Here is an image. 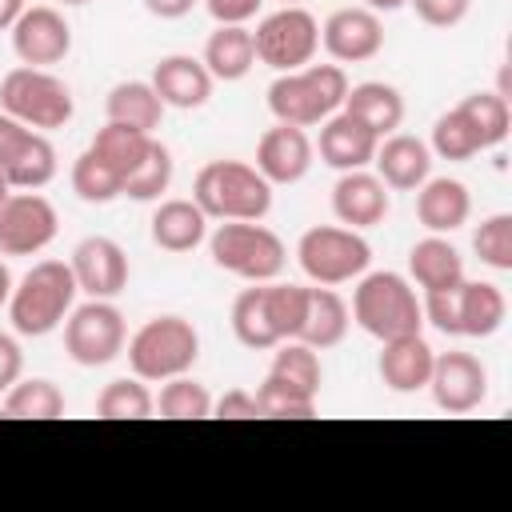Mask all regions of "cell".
I'll return each mask as SVG.
<instances>
[{
	"label": "cell",
	"mask_w": 512,
	"mask_h": 512,
	"mask_svg": "<svg viewBox=\"0 0 512 512\" xmlns=\"http://www.w3.org/2000/svg\"><path fill=\"white\" fill-rule=\"evenodd\" d=\"M20 372H24V352H20V344H16L8 332H0V396L20 380Z\"/></svg>",
	"instance_id": "47"
},
{
	"label": "cell",
	"mask_w": 512,
	"mask_h": 512,
	"mask_svg": "<svg viewBox=\"0 0 512 512\" xmlns=\"http://www.w3.org/2000/svg\"><path fill=\"white\" fill-rule=\"evenodd\" d=\"M204 68L212 72V80H244L256 64V44L252 32L244 24H216V32L204 44Z\"/></svg>",
	"instance_id": "29"
},
{
	"label": "cell",
	"mask_w": 512,
	"mask_h": 512,
	"mask_svg": "<svg viewBox=\"0 0 512 512\" xmlns=\"http://www.w3.org/2000/svg\"><path fill=\"white\" fill-rule=\"evenodd\" d=\"M312 156H316V148H312L308 132L296 128V124H280V120H276V124L260 136V144H256V172H260L272 188H276V184H296V180L308 176Z\"/></svg>",
	"instance_id": "18"
},
{
	"label": "cell",
	"mask_w": 512,
	"mask_h": 512,
	"mask_svg": "<svg viewBox=\"0 0 512 512\" xmlns=\"http://www.w3.org/2000/svg\"><path fill=\"white\" fill-rule=\"evenodd\" d=\"M196 4H200V0H144V8H148L152 16H160V20H180V16H188Z\"/></svg>",
	"instance_id": "48"
},
{
	"label": "cell",
	"mask_w": 512,
	"mask_h": 512,
	"mask_svg": "<svg viewBox=\"0 0 512 512\" xmlns=\"http://www.w3.org/2000/svg\"><path fill=\"white\" fill-rule=\"evenodd\" d=\"M348 324H352V312L344 304V296L336 288H308V308H304V324H300V336L308 348L324 352V348H336L344 336H348Z\"/></svg>",
	"instance_id": "25"
},
{
	"label": "cell",
	"mask_w": 512,
	"mask_h": 512,
	"mask_svg": "<svg viewBox=\"0 0 512 512\" xmlns=\"http://www.w3.org/2000/svg\"><path fill=\"white\" fill-rule=\"evenodd\" d=\"M376 176L388 184V192H416L432 176V148L420 136L392 132L376 144Z\"/></svg>",
	"instance_id": "22"
},
{
	"label": "cell",
	"mask_w": 512,
	"mask_h": 512,
	"mask_svg": "<svg viewBox=\"0 0 512 512\" xmlns=\"http://www.w3.org/2000/svg\"><path fill=\"white\" fill-rule=\"evenodd\" d=\"M408 4L428 28H456L472 8V0H408Z\"/></svg>",
	"instance_id": "43"
},
{
	"label": "cell",
	"mask_w": 512,
	"mask_h": 512,
	"mask_svg": "<svg viewBox=\"0 0 512 512\" xmlns=\"http://www.w3.org/2000/svg\"><path fill=\"white\" fill-rule=\"evenodd\" d=\"M60 4H88V0H60Z\"/></svg>",
	"instance_id": "53"
},
{
	"label": "cell",
	"mask_w": 512,
	"mask_h": 512,
	"mask_svg": "<svg viewBox=\"0 0 512 512\" xmlns=\"http://www.w3.org/2000/svg\"><path fill=\"white\" fill-rule=\"evenodd\" d=\"M4 416L12 420H56L64 416V392L44 376H20L4 392Z\"/></svg>",
	"instance_id": "33"
},
{
	"label": "cell",
	"mask_w": 512,
	"mask_h": 512,
	"mask_svg": "<svg viewBox=\"0 0 512 512\" xmlns=\"http://www.w3.org/2000/svg\"><path fill=\"white\" fill-rule=\"evenodd\" d=\"M408 0H364V8H372V12H396V8H404Z\"/></svg>",
	"instance_id": "51"
},
{
	"label": "cell",
	"mask_w": 512,
	"mask_h": 512,
	"mask_svg": "<svg viewBox=\"0 0 512 512\" xmlns=\"http://www.w3.org/2000/svg\"><path fill=\"white\" fill-rule=\"evenodd\" d=\"M344 96H348V76L340 64H304L296 72H280L268 84V112L280 124L316 128L344 108Z\"/></svg>",
	"instance_id": "3"
},
{
	"label": "cell",
	"mask_w": 512,
	"mask_h": 512,
	"mask_svg": "<svg viewBox=\"0 0 512 512\" xmlns=\"http://www.w3.org/2000/svg\"><path fill=\"white\" fill-rule=\"evenodd\" d=\"M320 44L336 64H360L372 60L384 48V24L380 12L352 4V8H336L324 24H320Z\"/></svg>",
	"instance_id": "16"
},
{
	"label": "cell",
	"mask_w": 512,
	"mask_h": 512,
	"mask_svg": "<svg viewBox=\"0 0 512 512\" xmlns=\"http://www.w3.org/2000/svg\"><path fill=\"white\" fill-rule=\"evenodd\" d=\"M264 308L280 340H296L308 308V288L304 284H284V280H264Z\"/></svg>",
	"instance_id": "40"
},
{
	"label": "cell",
	"mask_w": 512,
	"mask_h": 512,
	"mask_svg": "<svg viewBox=\"0 0 512 512\" xmlns=\"http://www.w3.org/2000/svg\"><path fill=\"white\" fill-rule=\"evenodd\" d=\"M128 344L124 312L112 300H88L68 312L64 320V352L80 368H104L112 364Z\"/></svg>",
	"instance_id": "11"
},
{
	"label": "cell",
	"mask_w": 512,
	"mask_h": 512,
	"mask_svg": "<svg viewBox=\"0 0 512 512\" xmlns=\"http://www.w3.org/2000/svg\"><path fill=\"white\" fill-rule=\"evenodd\" d=\"M60 232V216L48 196L16 192L0 204V256H36Z\"/></svg>",
	"instance_id": "12"
},
{
	"label": "cell",
	"mask_w": 512,
	"mask_h": 512,
	"mask_svg": "<svg viewBox=\"0 0 512 512\" xmlns=\"http://www.w3.org/2000/svg\"><path fill=\"white\" fill-rule=\"evenodd\" d=\"M376 144H380V136L372 132V128H364L352 112H332L324 124H320V136H316V152H320V160L328 164V168H336V172H352V168H368L372 164V156H376Z\"/></svg>",
	"instance_id": "20"
},
{
	"label": "cell",
	"mask_w": 512,
	"mask_h": 512,
	"mask_svg": "<svg viewBox=\"0 0 512 512\" xmlns=\"http://www.w3.org/2000/svg\"><path fill=\"white\" fill-rule=\"evenodd\" d=\"M152 412H156V396L148 392V380L140 376L108 380L96 396V416L104 420H148Z\"/></svg>",
	"instance_id": "35"
},
{
	"label": "cell",
	"mask_w": 512,
	"mask_h": 512,
	"mask_svg": "<svg viewBox=\"0 0 512 512\" xmlns=\"http://www.w3.org/2000/svg\"><path fill=\"white\" fill-rule=\"evenodd\" d=\"M428 392L440 412L448 416H468L488 400V368L472 352H436Z\"/></svg>",
	"instance_id": "13"
},
{
	"label": "cell",
	"mask_w": 512,
	"mask_h": 512,
	"mask_svg": "<svg viewBox=\"0 0 512 512\" xmlns=\"http://www.w3.org/2000/svg\"><path fill=\"white\" fill-rule=\"evenodd\" d=\"M472 216V196L464 188V180H452V176H428L420 188H416V220L436 232V236H448L456 228H464Z\"/></svg>",
	"instance_id": "23"
},
{
	"label": "cell",
	"mask_w": 512,
	"mask_h": 512,
	"mask_svg": "<svg viewBox=\"0 0 512 512\" xmlns=\"http://www.w3.org/2000/svg\"><path fill=\"white\" fill-rule=\"evenodd\" d=\"M252 44H256V60L268 64L272 72H296L312 64L320 48V20L304 4H280L256 24Z\"/></svg>",
	"instance_id": "10"
},
{
	"label": "cell",
	"mask_w": 512,
	"mask_h": 512,
	"mask_svg": "<svg viewBox=\"0 0 512 512\" xmlns=\"http://www.w3.org/2000/svg\"><path fill=\"white\" fill-rule=\"evenodd\" d=\"M72 192L84 204H112L116 196H124V176L104 156H96L92 148H84L72 160Z\"/></svg>",
	"instance_id": "36"
},
{
	"label": "cell",
	"mask_w": 512,
	"mask_h": 512,
	"mask_svg": "<svg viewBox=\"0 0 512 512\" xmlns=\"http://www.w3.org/2000/svg\"><path fill=\"white\" fill-rule=\"evenodd\" d=\"M104 112H108L112 124H128V128H140V132H156L160 120H164V100L156 96L152 80H120V84L108 88Z\"/></svg>",
	"instance_id": "30"
},
{
	"label": "cell",
	"mask_w": 512,
	"mask_h": 512,
	"mask_svg": "<svg viewBox=\"0 0 512 512\" xmlns=\"http://www.w3.org/2000/svg\"><path fill=\"white\" fill-rule=\"evenodd\" d=\"M12 32V52L28 68H52L72 52V28L64 12L52 4H32L20 12V20L8 28Z\"/></svg>",
	"instance_id": "14"
},
{
	"label": "cell",
	"mask_w": 512,
	"mask_h": 512,
	"mask_svg": "<svg viewBox=\"0 0 512 512\" xmlns=\"http://www.w3.org/2000/svg\"><path fill=\"white\" fill-rule=\"evenodd\" d=\"M4 176L16 192H40L56 176V148H52L48 132H32L24 140V148L4 164Z\"/></svg>",
	"instance_id": "32"
},
{
	"label": "cell",
	"mask_w": 512,
	"mask_h": 512,
	"mask_svg": "<svg viewBox=\"0 0 512 512\" xmlns=\"http://www.w3.org/2000/svg\"><path fill=\"white\" fill-rule=\"evenodd\" d=\"M8 196H12V184H8V176H4V172H0V204H4V200H8Z\"/></svg>",
	"instance_id": "52"
},
{
	"label": "cell",
	"mask_w": 512,
	"mask_h": 512,
	"mask_svg": "<svg viewBox=\"0 0 512 512\" xmlns=\"http://www.w3.org/2000/svg\"><path fill=\"white\" fill-rule=\"evenodd\" d=\"M152 244L164 252H192L196 244L208 240V216L200 212L196 200H164L152 212Z\"/></svg>",
	"instance_id": "24"
},
{
	"label": "cell",
	"mask_w": 512,
	"mask_h": 512,
	"mask_svg": "<svg viewBox=\"0 0 512 512\" xmlns=\"http://www.w3.org/2000/svg\"><path fill=\"white\" fill-rule=\"evenodd\" d=\"M352 320L372 336V340H396L408 332H420L424 312L416 300V288L400 272H364L356 276L352 288Z\"/></svg>",
	"instance_id": "5"
},
{
	"label": "cell",
	"mask_w": 512,
	"mask_h": 512,
	"mask_svg": "<svg viewBox=\"0 0 512 512\" xmlns=\"http://www.w3.org/2000/svg\"><path fill=\"white\" fill-rule=\"evenodd\" d=\"M156 412L164 420H204L212 416V396L200 380H192L188 372L184 376H172V380H160V396H156Z\"/></svg>",
	"instance_id": "37"
},
{
	"label": "cell",
	"mask_w": 512,
	"mask_h": 512,
	"mask_svg": "<svg viewBox=\"0 0 512 512\" xmlns=\"http://www.w3.org/2000/svg\"><path fill=\"white\" fill-rule=\"evenodd\" d=\"M212 72L204 68L200 56H188V52H172V56H160L156 68H152V88L156 96L164 100V108H204L208 96H212Z\"/></svg>",
	"instance_id": "19"
},
{
	"label": "cell",
	"mask_w": 512,
	"mask_h": 512,
	"mask_svg": "<svg viewBox=\"0 0 512 512\" xmlns=\"http://www.w3.org/2000/svg\"><path fill=\"white\" fill-rule=\"evenodd\" d=\"M12 284H16V280H12V272H8V264L0 260V308H4V304H8V296H12Z\"/></svg>",
	"instance_id": "50"
},
{
	"label": "cell",
	"mask_w": 512,
	"mask_h": 512,
	"mask_svg": "<svg viewBox=\"0 0 512 512\" xmlns=\"http://www.w3.org/2000/svg\"><path fill=\"white\" fill-rule=\"evenodd\" d=\"M472 248L480 264L512 272V212H492L488 220H480V228L472 232Z\"/></svg>",
	"instance_id": "42"
},
{
	"label": "cell",
	"mask_w": 512,
	"mask_h": 512,
	"mask_svg": "<svg viewBox=\"0 0 512 512\" xmlns=\"http://www.w3.org/2000/svg\"><path fill=\"white\" fill-rule=\"evenodd\" d=\"M320 384H324V364H320L316 348H308L304 340H280L276 352H272L268 376L256 388L260 416L308 420L316 412Z\"/></svg>",
	"instance_id": "2"
},
{
	"label": "cell",
	"mask_w": 512,
	"mask_h": 512,
	"mask_svg": "<svg viewBox=\"0 0 512 512\" xmlns=\"http://www.w3.org/2000/svg\"><path fill=\"white\" fill-rule=\"evenodd\" d=\"M76 276L64 260H36L8 296V320L20 336H48L64 328L68 312L76 308Z\"/></svg>",
	"instance_id": "1"
},
{
	"label": "cell",
	"mask_w": 512,
	"mask_h": 512,
	"mask_svg": "<svg viewBox=\"0 0 512 512\" xmlns=\"http://www.w3.org/2000/svg\"><path fill=\"white\" fill-rule=\"evenodd\" d=\"M204 8L216 24H248L264 8V0H204Z\"/></svg>",
	"instance_id": "45"
},
{
	"label": "cell",
	"mask_w": 512,
	"mask_h": 512,
	"mask_svg": "<svg viewBox=\"0 0 512 512\" xmlns=\"http://www.w3.org/2000/svg\"><path fill=\"white\" fill-rule=\"evenodd\" d=\"M408 272H412V280H416L424 292L452 288V284L464 280V256L456 252V244H452L448 236L428 232L424 240L412 244V252H408Z\"/></svg>",
	"instance_id": "27"
},
{
	"label": "cell",
	"mask_w": 512,
	"mask_h": 512,
	"mask_svg": "<svg viewBox=\"0 0 512 512\" xmlns=\"http://www.w3.org/2000/svg\"><path fill=\"white\" fill-rule=\"evenodd\" d=\"M432 344L420 336V332H408V336H396V340H380V360H376V372L384 380L388 392H420L428 388V376H432Z\"/></svg>",
	"instance_id": "21"
},
{
	"label": "cell",
	"mask_w": 512,
	"mask_h": 512,
	"mask_svg": "<svg viewBox=\"0 0 512 512\" xmlns=\"http://www.w3.org/2000/svg\"><path fill=\"white\" fill-rule=\"evenodd\" d=\"M208 252H212L216 268H224L248 284L276 280L288 264L284 240L272 228H264L260 220H220L216 232L208 236Z\"/></svg>",
	"instance_id": "7"
},
{
	"label": "cell",
	"mask_w": 512,
	"mask_h": 512,
	"mask_svg": "<svg viewBox=\"0 0 512 512\" xmlns=\"http://www.w3.org/2000/svg\"><path fill=\"white\" fill-rule=\"evenodd\" d=\"M28 4L24 0H0V32H8L16 20H20V12H24Z\"/></svg>",
	"instance_id": "49"
},
{
	"label": "cell",
	"mask_w": 512,
	"mask_h": 512,
	"mask_svg": "<svg viewBox=\"0 0 512 512\" xmlns=\"http://www.w3.org/2000/svg\"><path fill=\"white\" fill-rule=\"evenodd\" d=\"M212 412L224 416V420H248V416H260V404H256V392L228 388L220 400H212Z\"/></svg>",
	"instance_id": "44"
},
{
	"label": "cell",
	"mask_w": 512,
	"mask_h": 512,
	"mask_svg": "<svg viewBox=\"0 0 512 512\" xmlns=\"http://www.w3.org/2000/svg\"><path fill=\"white\" fill-rule=\"evenodd\" d=\"M296 260L304 268V276L312 284H324V288H336V284H348L356 276L368 272L372 264V248L368 240L356 232V228H344V224H316L300 236L296 244Z\"/></svg>",
	"instance_id": "9"
},
{
	"label": "cell",
	"mask_w": 512,
	"mask_h": 512,
	"mask_svg": "<svg viewBox=\"0 0 512 512\" xmlns=\"http://www.w3.org/2000/svg\"><path fill=\"white\" fill-rule=\"evenodd\" d=\"M456 108H460V112L468 116V124L476 128L480 148L504 144L508 124H512V112H508V100H504V96H496V92H472V96H464Z\"/></svg>",
	"instance_id": "39"
},
{
	"label": "cell",
	"mask_w": 512,
	"mask_h": 512,
	"mask_svg": "<svg viewBox=\"0 0 512 512\" xmlns=\"http://www.w3.org/2000/svg\"><path fill=\"white\" fill-rule=\"evenodd\" d=\"M232 336L244 344V348H252V352H268V348H276L280 344V336H276V328H272V320H268V308H264V284H252V288H244L236 300H232Z\"/></svg>",
	"instance_id": "31"
},
{
	"label": "cell",
	"mask_w": 512,
	"mask_h": 512,
	"mask_svg": "<svg viewBox=\"0 0 512 512\" xmlns=\"http://www.w3.org/2000/svg\"><path fill=\"white\" fill-rule=\"evenodd\" d=\"M96 156H104L124 180L136 172V164L148 156V148H152V132H140V128H128V124H104L96 136H92V144H88Z\"/></svg>",
	"instance_id": "34"
},
{
	"label": "cell",
	"mask_w": 512,
	"mask_h": 512,
	"mask_svg": "<svg viewBox=\"0 0 512 512\" xmlns=\"http://www.w3.org/2000/svg\"><path fill=\"white\" fill-rule=\"evenodd\" d=\"M440 160H472L476 152H484L480 148V136H476V128L468 124V116L460 112V108H448L436 124H432V144H428Z\"/></svg>",
	"instance_id": "41"
},
{
	"label": "cell",
	"mask_w": 512,
	"mask_h": 512,
	"mask_svg": "<svg viewBox=\"0 0 512 512\" xmlns=\"http://www.w3.org/2000/svg\"><path fill=\"white\" fill-rule=\"evenodd\" d=\"M128 368L140 380H172L200 360V332L184 316H152L128 336Z\"/></svg>",
	"instance_id": "6"
},
{
	"label": "cell",
	"mask_w": 512,
	"mask_h": 512,
	"mask_svg": "<svg viewBox=\"0 0 512 512\" xmlns=\"http://www.w3.org/2000/svg\"><path fill=\"white\" fill-rule=\"evenodd\" d=\"M280 4H304V0H280Z\"/></svg>",
	"instance_id": "54"
},
{
	"label": "cell",
	"mask_w": 512,
	"mask_h": 512,
	"mask_svg": "<svg viewBox=\"0 0 512 512\" xmlns=\"http://www.w3.org/2000/svg\"><path fill=\"white\" fill-rule=\"evenodd\" d=\"M0 112L16 116L36 132H56L72 120L76 100H72V88L48 68L20 64L0 80Z\"/></svg>",
	"instance_id": "8"
},
{
	"label": "cell",
	"mask_w": 512,
	"mask_h": 512,
	"mask_svg": "<svg viewBox=\"0 0 512 512\" xmlns=\"http://www.w3.org/2000/svg\"><path fill=\"white\" fill-rule=\"evenodd\" d=\"M192 200L208 220H264L272 212V184L244 160H208L196 172Z\"/></svg>",
	"instance_id": "4"
},
{
	"label": "cell",
	"mask_w": 512,
	"mask_h": 512,
	"mask_svg": "<svg viewBox=\"0 0 512 512\" xmlns=\"http://www.w3.org/2000/svg\"><path fill=\"white\" fill-rule=\"evenodd\" d=\"M32 132H36V128H28V124H20L16 116L0 112V172H4V164L24 148V140H28Z\"/></svg>",
	"instance_id": "46"
},
{
	"label": "cell",
	"mask_w": 512,
	"mask_h": 512,
	"mask_svg": "<svg viewBox=\"0 0 512 512\" xmlns=\"http://www.w3.org/2000/svg\"><path fill=\"white\" fill-rule=\"evenodd\" d=\"M392 200H388V184L368 172V168H352V172H340V180L332 184V216L344 224V228H376L384 224Z\"/></svg>",
	"instance_id": "17"
},
{
	"label": "cell",
	"mask_w": 512,
	"mask_h": 512,
	"mask_svg": "<svg viewBox=\"0 0 512 512\" xmlns=\"http://www.w3.org/2000/svg\"><path fill=\"white\" fill-rule=\"evenodd\" d=\"M344 112H352L364 128H372L380 140L392 136L404 120V96L400 88L384 84V80H364V84H348L344 96Z\"/></svg>",
	"instance_id": "26"
},
{
	"label": "cell",
	"mask_w": 512,
	"mask_h": 512,
	"mask_svg": "<svg viewBox=\"0 0 512 512\" xmlns=\"http://www.w3.org/2000/svg\"><path fill=\"white\" fill-rule=\"evenodd\" d=\"M172 172H176V164H172L168 144H160V140L152 136L148 156H144V160L136 164V172L124 180V196H128V200H140V204L160 200V196L172 188Z\"/></svg>",
	"instance_id": "38"
},
{
	"label": "cell",
	"mask_w": 512,
	"mask_h": 512,
	"mask_svg": "<svg viewBox=\"0 0 512 512\" xmlns=\"http://www.w3.org/2000/svg\"><path fill=\"white\" fill-rule=\"evenodd\" d=\"M68 268L76 276V288L92 300H112L128 288V256L112 236H84L72 248Z\"/></svg>",
	"instance_id": "15"
},
{
	"label": "cell",
	"mask_w": 512,
	"mask_h": 512,
	"mask_svg": "<svg viewBox=\"0 0 512 512\" xmlns=\"http://www.w3.org/2000/svg\"><path fill=\"white\" fill-rule=\"evenodd\" d=\"M508 296L492 280H460V336L488 340L504 328Z\"/></svg>",
	"instance_id": "28"
}]
</instances>
